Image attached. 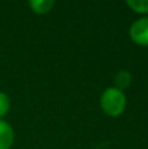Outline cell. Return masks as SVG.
Masks as SVG:
<instances>
[{
    "label": "cell",
    "mask_w": 148,
    "mask_h": 149,
    "mask_svg": "<svg viewBox=\"0 0 148 149\" xmlns=\"http://www.w3.org/2000/svg\"><path fill=\"white\" fill-rule=\"evenodd\" d=\"M126 95L123 90L117 89L115 86L108 88L102 92L100 98V105L105 114L110 116H119L126 109Z\"/></svg>",
    "instance_id": "1"
},
{
    "label": "cell",
    "mask_w": 148,
    "mask_h": 149,
    "mask_svg": "<svg viewBox=\"0 0 148 149\" xmlns=\"http://www.w3.org/2000/svg\"><path fill=\"white\" fill-rule=\"evenodd\" d=\"M130 37L136 45L148 46V17L134 21L130 28Z\"/></svg>",
    "instance_id": "2"
},
{
    "label": "cell",
    "mask_w": 148,
    "mask_h": 149,
    "mask_svg": "<svg viewBox=\"0 0 148 149\" xmlns=\"http://www.w3.org/2000/svg\"><path fill=\"white\" fill-rule=\"evenodd\" d=\"M15 140V132L8 122L0 119V149H10Z\"/></svg>",
    "instance_id": "3"
},
{
    "label": "cell",
    "mask_w": 148,
    "mask_h": 149,
    "mask_svg": "<svg viewBox=\"0 0 148 149\" xmlns=\"http://www.w3.org/2000/svg\"><path fill=\"white\" fill-rule=\"evenodd\" d=\"M55 5L54 0H30L29 1V7L34 13L38 15H46L52 9Z\"/></svg>",
    "instance_id": "4"
},
{
    "label": "cell",
    "mask_w": 148,
    "mask_h": 149,
    "mask_svg": "<svg viewBox=\"0 0 148 149\" xmlns=\"http://www.w3.org/2000/svg\"><path fill=\"white\" fill-rule=\"evenodd\" d=\"M133 81V76L128 71L126 70H122L119 71L114 77V84H115V88L119 90H123L125 88H128Z\"/></svg>",
    "instance_id": "5"
},
{
    "label": "cell",
    "mask_w": 148,
    "mask_h": 149,
    "mask_svg": "<svg viewBox=\"0 0 148 149\" xmlns=\"http://www.w3.org/2000/svg\"><path fill=\"white\" fill-rule=\"evenodd\" d=\"M126 4L136 13H148V0H127Z\"/></svg>",
    "instance_id": "6"
},
{
    "label": "cell",
    "mask_w": 148,
    "mask_h": 149,
    "mask_svg": "<svg viewBox=\"0 0 148 149\" xmlns=\"http://www.w3.org/2000/svg\"><path fill=\"white\" fill-rule=\"evenodd\" d=\"M10 109V100L4 92H0V119L8 114Z\"/></svg>",
    "instance_id": "7"
}]
</instances>
